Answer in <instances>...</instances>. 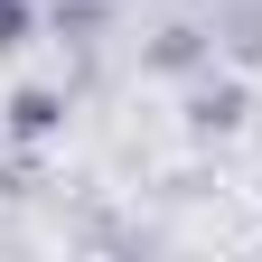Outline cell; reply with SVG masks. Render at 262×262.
<instances>
[{
  "label": "cell",
  "instance_id": "1",
  "mask_svg": "<svg viewBox=\"0 0 262 262\" xmlns=\"http://www.w3.org/2000/svg\"><path fill=\"white\" fill-rule=\"evenodd\" d=\"M56 122H66V103H56L47 84H19V94H10V131H19V141H47Z\"/></svg>",
  "mask_w": 262,
  "mask_h": 262
},
{
  "label": "cell",
  "instance_id": "2",
  "mask_svg": "<svg viewBox=\"0 0 262 262\" xmlns=\"http://www.w3.org/2000/svg\"><path fill=\"white\" fill-rule=\"evenodd\" d=\"M28 28H38V19H28V0H0V56L28 47Z\"/></svg>",
  "mask_w": 262,
  "mask_h": 262
}]
</instances>
